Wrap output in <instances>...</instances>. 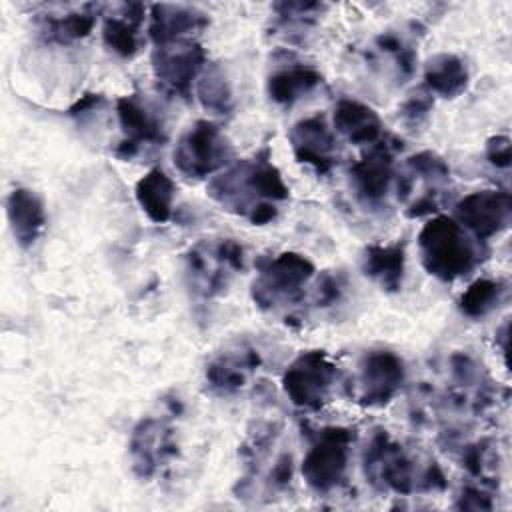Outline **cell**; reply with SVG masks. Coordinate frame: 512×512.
I'll list each match as a JSON object with an SVG mask.
<instances>
[{"mask_svg":"<svg viewBox=\"0 0 512 512\" xmlns=\"http://www.w3.org/2000/svg\"><path fill=\"white\" fill-rule=\"evenodd\" d=\"M424 268L440 280H454L474 266V248L464 228L448 216L430 220L418 236Z\"/></svg>","mask_w":512,"mask_h":512,"instance_id":"obj_1","label":"cell"},{"mask_svg":"<svg viewBox=\"0 0 512 512\" xmlns=\"http://www.w3.org/2000/svg\"><path fill=\"white\" fill-rule=\"evenodd\" d=\"M230 146L220 128L208 120H200L182 134L174 150L176 168L190 178H204L224 166Z\"/></svg>","mask_w":512,"mask_h":512,"instance_id":"obj_2","label":"cell"},{"mask_svg":"<svg viewBox=\"0 0 512 512\" xmlns=\"http://www.w3.org/2000/svg\"><path fill=\"white\" fill-rule=\"evenodd\" d=\"M350 442H352L350 430H342V428L322 430L318 442L310 448V452L302 462V476L314 490L328 492L344 478Z\"/></svg>","mask_w":512,"mask_h":512,"instance_id":"obj_3","label":"cell"},{"mask_svg":"<svg viewBox=\"0 0 512 512\" xmlns=\"http://www.w3.org/2000/svg\"><path fill=\"white\" fill-rule=\"evenodd\" d=\"M334 382V366L322 352L300 356L284 374V390L296 406L318 408Z\"/></svg>","mask_w":512,"mask_h":512,"instance_id":"obj_4","label":"cell"},{"mask_svg":"<svg viewBox=\"0 0 512 512\" xmlns=\"http://www.w3.org/2000/svg\"><path fill=\"white\" fill-rule=\"evenodd\" d=\"M204 52L198 44L174 42L156 48L154 54V72L166 90L178 96H188L192 82L198 80L204 70Z\"/></svg>","mask_w":512,"mask_h":512,"instance_id":"obj_5","label":"cell"},{"mask_svg":"<svg viewBox=\"0 0 512 512\" xmlns=\"http://www.w3.org/2000/svg\"><path fill=\"white\" fill-rule=\"evenodd\" d=\"M314 274V266L300 254H280L260 270L254 296L260 304H274L280 298H292Z\"/></svg>","mask_w":512,"mask_h":512,"instance_id":"obj_6","label":"cell"},{"mask_svg":"<svg viewBox=\"0 0 512 512\" xmlns=\"http://www.w3.org/2000/svg\"><path fill=\"white\" fill-rule=\"evenodd\" d=\"M456 216L462 228H468L478 240H486L508 224L510 196L498 190L472 192L458 202Z\"/></svg>","mask_w":512,"mask_h":512,"instance_id":"obj_7","label":"cell"},{"mask_svg":"<svg viewBox=\"0 0 512 512\" xmlns=\"http://www.w3.org/2000/svg\"><path fill=\"white\" fill-rule=\"evenodd\" d=\"M404 366L392 352H370L360 362L362 398L368 404L388 402L390 396L402 386Z\"/></svg>","mask_w":512,"mask_h":512,"instance_id":"obj_8","label":"cell"},{"mask_svg":"<svg viewBox=\"0 0 512 512\" xmlns=\"http://www.w3.org/2000/svg\"><path fill=\"white\" fill-rule=\"evenodd\" d=\"M290 142L300 162L314 166L318 172L332 168L336 140L320 116L300 120L290 132Z\"/></svg>","mask_w":512,"mask_h":512,"instance_id":"obj_9","label":"cell"},{"mask_svg":"<svg viewBox=\"0 0 512 512\" xmlns=\"http://www.w3.org/2000/svg\"><path fill=\"white\" fill-rule=\"evenodd\" d=\"M116 112H118L120 126L126 134V140L118 148V154H122L124 158L132 156L138 150V146L144 142L158 144L164 140L160 120L146 106H142L136 98H132V96L120 98L116 102Z\"/></svg>","mask_w":512,"mask_h":512,"instance_id":"obj_10","label":"cell"},{"mask_svg":"<svg viewBox=\"0 0 512 512\" xmlns=\"http://www.w3.org/2000/svg\"><path fill=\"white\" fill-rule=\"evenodd\" d=\"M6 214L16 242L28 248L36 242L46 224V212L40 198L26 188H16L8 194Z\"/></svg>","mask_w":512,"mask_h":512,"instance_id":"obj_11","label":"cell"},{"mask_svg":"<svg viewBox=\"0 0 512 512\" xmlns=\"http://www.w3.org/2000/svg\"><path fill=\"white\" fill-rule=\"evenodd\" d=\"M352 186L360 200L378 202L386 196L392 180V160L386 146L374 148L368 156L358 160L352 170Z\"/></svg>","mask_w":512,"mask_h":512,"instance_id":"obj_12","label":"cell"},{"mask_svg":"<svg viewBox=\"0 0 512 512\" xmlns=\"http://www.w3.org/2000/svg\"><path fill=\"white\" fill-rule=\"evenodd\" d=\"M334 128L358 146L376 144L382 134L380 118L372 108L356 100H340L334 108Z\"/></svg>","mask_w":512,"mask_h":512,"instance_id":"obj_13","label":"cell"},{"mask_svg":"<svg viewBox=\"0 0 512 512\" xmlns=\"http://www.w3.org/2000/svg\"><path fill=\"white\" fill-rule=\"evenodd\" d=\"M204 24L206 18L194 10H184L178 6H154L150 36L154 38L156 46L186 42L188 36L200 30Z\"/></svg>","mask_w":512,"mask_h":512,"instance_id":"obj_14","label":"cell"},{"mask_svg":"<svg viewBox=\"0 0 512 512\" xmlns=\"http://www.w3.org/2000/svg\"><path fill=\"white\" fill-rule=\"evenodd\" d=\"M168 442V432H164L162 424L156 420H144L134 430L132 438V456L134 466L142 476H150L160 462L166 460L168 454H172Z\"/></svg>","mask_w":512,"mask_h":512,"instance_id":"obj_15","label":"cell"},{"mask_svg":"<svg viewBox=\"0 0 512 512\" xmlns=\"http://www.w3.org/2000/svg\"><path fill=\"white\" fill-rule=\"evenodd\" d=\"M136 200L152 222L164 224L172 216L174 184L160 168H154L138 180Z\"/></svg>","mask_w":512,"mask_h":512,"instance_id":"obj_16","label":"cell"},{"mask_svg":"<svg viewBox=\"0 0 512 512\" xmlns=\"http://www.w3.org/2000/svg\"><path fill=\"white\" fill-rule=\"evenodd\" d=\"M426 88L444 98L458 96L468 82L466 66L454 54H438L428 60L424 70Z\"/></svg>","mask_w":512,"mask_h":512,"instance_id":"obj_17","label":"cell"},{"mask_svg":"<svg viewBox=\"0 0 512 512\" xmlns=\"http://www.w3.org/2000/svg\"><path fill=\"white\" fill-rule=\"evenodd\" d=\"M364 274L380 282L386 290H398L404 274V248L394 246H368L364 254Z\"/></svg>","mask_w":512,"mask_h":512,"instance_id":"obj_18","label":"cell"},{"mask_svg":"<svg viewBox=\"0 0 512 512\" xmlns=\"http://www.w3.org/2000/svg\"><path fill=\"white\" fill-rule=\"evenodd\" d=\"M322 82V76L308 66H290L270 76L268 94L278 104H292Z\"/></svg>","mask_w":512,"mask_h":512,"instance_id":"obj_19","label":"cell"},{"mask_svg":"<svg viewBox=\"0 0 512 512\" xmlns=\"http://www.w3.org/2000/svg\"><path fill=\"white\" fill-rule=\"evenodd\" d=\"M126 14L108 16L104 22V42L122 58H130L138 52V26L142 22V10L132 14V6H126Z\"/></svg>","mask_w":512,"mask_h":512,"instance_id":"obj_20","label":"cell"},{"mask_svg":"<svg viewBox=\"0 0 512 512\" xmlns=\"http://www.w3.org/2000/svg\"><path fill=\"white\" fill-rule=\"evenodd\" d=\"M196 92L204 108L214 114H228L232 110V92L218 68H206L196 80Z\"/></svg>","mask_w":512,"mask_h":512,"instance_id":"obj_21","label":"cell"},{"mask_svg":"<svg viewBox=\"0 0 512 512\" xmlns=\"http://www.w3.org/2000/svg\"><path fill=\"white\" fill-rule=\"evenodd\" d=\"M256 362L258 358L254 352H244L242 356H224L206 370V376L214 386L234 390L246 382V370H252Z\"/></svg>","mask_w":512,"mask_h":512,"instance_id":"obj_22","label":"cell"},{"mask_svg":"<svg viewBox=\"0 0 512 512\" xmlns=\"http://www.w3.org/2000/svg\"><path fill=\"white\" fill-rule=\"evenodd\" d=\"M500 294H502V286L500 282H494V280H476L474 284L468 286V290L462 294L460 298V310L466 314V316H472V318H478V316H484L488 314L500 300Z\"/></svg>","mask_w":512,"mask_h":512,"instance_id":"obj_23","label":"cell"},{"mask_svg":"<svg viewBox=\"0 0 512 512\" xmlns=\"http://www.w3.org/2000/svg\"><path fill=\"white\" fill-rule=\"evenodd\" d=\"M96 22V16L94 14H84V12H76V14H66L64 18H56L50 22V36L54 40H76V38H82L86 36L92 26Z\"/></svg>","mask_w":512,"mask_h":512,"instance_id":"obj_24","label":"cell"},{"mask_svg":"<svg viewBox=\"0 0 512 512\" xmlns=\"http://www.w3.org/2000/svg\"><path fill=\"white\" fill-rule=\"evenodd\" d=\"M488 160L498 166V168H506L510 164V140L506 136H496L490 140L488 144Z\"/></svg>","mask_w":512,"mask_h":512,"instance_id":"obj_25","label":"cell"},{"mask_svg":"<svg viewBox=\"0 0 512 512\" xmlns=\"http://www.w3.org/2000/svg\"><path fill=\"white\" fill-rule=\"evenodd\" d=\"M430 110V100L426 98V94H416L412 96L404 108H402V116L408 120V122H418L420 118H424Z\"/></svg>","mask_w":512,"mask_h":512,"instance_id":"obj_26","label":"cell"},{"mask_svg":"<svg viewBox=\"0 0 512 512\" xmlns=\"http://www.w3.org/2000/svg\"><path fill=\"white\" fill-rule=\"evenodd\" d=\"M100 102H102V96H98V94H86V96H82V98L70 108V114H72V116L86 114V112H90L92 108H96Z\"/></svg>","mask_w":512,"mask_h":512,"instance_id":"obj_27","label":"cell"}]
</instances>
